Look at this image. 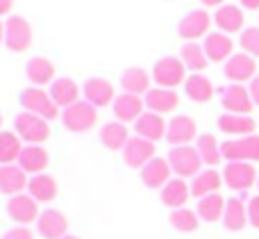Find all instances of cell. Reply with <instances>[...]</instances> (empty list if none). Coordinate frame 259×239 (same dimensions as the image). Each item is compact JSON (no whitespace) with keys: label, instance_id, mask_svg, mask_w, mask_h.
Listing matches in <instances>:
<instances>
[{"label":"cell","instance_id":"1","mask_svg":"<svg viewBox=\"0 0 259 239\" xmlns=\"http://www.w3.org/2000/svg\"><path fill=\"white\" fill-rule=\"evenodd\" d=\"M14 132L27 146H41L50 137V121H46V118L36 116L32 112H21L14 118Z\"/></svg>","mask_w":259,"mask_h":239},{"label":"cell","instance_id":"2","mask_svg":"<svg viewBox=\"0 0 259 239\" xmlns=\"http://www.w3.org/2000/svg\"><path fill=\"white\" fill-rule=\"evenodd\" d=\"M18 103H21L23 112H32V114H36V116L46 118V121H55L57 116H62L59 107L55 105V100L50 98V94L39 89V87H27V89H23L21 96H18Z\"/></svg>","mask_w":259,"mask_h":239},{"label":"cell","instance_id":"3","mask_svg":"<svg viewBox=\"0 0 259 239\" xmlns=\"http://www.w3.org/2000/svg\"><path fill=\"white\" fill-rule=\"evenodd\" d=\"M62 123L68 132H89L98 123V107L87 100H77L75 105L62 109Z\"/></svg>","mask_w":259,"mask_h":239},{"label":"cell","instance_id":"4","mask_svg":"<svg viewBox=\"0 0 259 239\" xmlns=\"http://www.w3.org/2000/svg\"><path fill=\"white\" fill-rule=\"evenodd\" d=\"M166 160H168L175 178H182V180L184 178H196L202 167V160L193 146H175V148H170Z\"/></svg>","mask_w":259,"mask_h":239},{"label":"cell","instance_id":"5","mask_svg":"<svg viewBox=\"0 0 259 239\" xmlns=\"http://www.w3.org/2000/svg\"><path fill=\"white\" fill-rule=\"evenodd\" d=\"M152 80L157 82V87L175 89L178 85L187 82V66L180 57H161L152 66Z\"/></svg>","mask_w":259,"mask_h":239},{"label":"cell","instance_id":"6","mask_svg":"<svg viewBox=\"0 0 259 239\" xmlns=\"http://www.w3.org/2000/svg\"><path fill=\"white\" fill-rule=\"evenodd\" d=\"M221 153L228 162H259V135L225 141L221 144Z\"/></svg>","mask_w":259,"mask_h":239},{"label":"cell","instance_id":"7","mask_svg":"<svg viewBox=\"0 0 259 239\" xmlns=\"http://www.w3.org/2000/svg\"><path fill=\"white\" fill-rule=\"evenodd\" d=\"M5 46L12 53H25L32 46V27L27 18L23 16H9L5 21Z\"/></svg>","mask_w":259,"mask_h":239},{"label":"cell","instance_id":"8","mask_svg":"<svg viewBox=\"0 0 259 239\" xmlns=\"http://www.w3.org/2000/svg\"><path fill=\"white\" fill-rule=\"evenodd\" d=\"M223 180L230 189L234 191H246L257 182V171L252 164L248 162H230L223 169Z\"/></svg>","mask_w":259,"mask_h":239},{"label":"cell","instance_id":"9","mask_svg":"<svg viewBox=\"0 0 259 239\" xmlns=\"http://www.w3.org/2000/svg\"><path fill=\"white\" fill-rule=\"evenodd\" d=\"M123 160L130 169H143L150 160H155V144L137 135L130 137L123 148Z\"/></svg>","mask_w":259,"mask_h":239},{"label":"cell","instance_id":"10","mask_svg":"<svg viewBox=\"0 0 259 239\" xmlns=\"http://www.w3.org/2000/svg\"><path fill=\"white\" fill-rule=\"evenodd\" d=\"M196 132H198V126L191 116L187 114H178L168 121V128H166V141L170 146H189L193 139H196Z\"/></svg>","mask_w":259,"mask_h":239},{"label":"cell","instance_id":"11","mask_svg":"<svg viewBox=\"0 0 259 239\" xmlns=\"http://www.w3.org/2000/svg\"><path fill=\"white\" fill-rule=\"evenodd\" d=\"M7 214L18 226H27V223L36 221L41 212H39V203L30 194H18L7 201Z\"/></svg>","mask_w":259,"mask_h":239},{"label":"cell","instance_id":"12","mask_svg":"<svg viewBox=\"0 0 259 239\" xmlns=\"http://www.w3.org/2000/svg\"><path fill=\"white\" fill-rule=\"evenodd\" d=\"M36 232L44 239H62L64 235H68V219L59 210L48 208L36 219Z\"/></svg>","mask_w":259,"mask_h":239},{"label":"cell","instance_id":"13","mask_svg":"<svg viewBox=\"0 0 259 239\" xmlns=\"http://www.w3.org/2000/svg\"><path fill=\"white\" fill-rule=\"evenodd\" d=\"M221 105L228 109V114H248L252 112L250 91L243 85H230L221 89Z\"/></svg>","mask_w":259,"mask_h":239},{"label":"cell","instance_id":"14","mask_svg":"<svg viewBox=\"0 0 259 239\" xmlns=\"http://www.w3.org/2000/svg\"><path fill=\"white\" fill-rule=\"evenodd\" d=\"M82 94H84L87 103H91L94 107H107V105H114V100H116L112 82L103 80V77H89V80H84Z\"/></svg>","mask_w":259,"mask_h":239},{"label":"cell","instance_id":"15","mask_svg":"<svg viewBox=\"0 0 259 239\" xmlns=\"http://www.w3.org/2000/svg\"><path fill=\"white\" fill-rule=\"evenodd\" d=\"M209 25H211L209 14H207L205 9H193V12H189L187 16L180 21L178 34L182 36L184 41H196V39H200V36L207 34Z\"/></svg>","mask_w":259,"mask_h":239},{"label":"cell","instance_id":"16","mask_svg":"<svg viewBox=\"0 0 259 239\" xmlns=\"http://www.w3.org/2000/svg\"><path fill=\"white\" fill-rule=\"evenodd\" d=\"M27 173L23 171L18 164H3L0 167V194L5 196H18L23 194V189H27Z\"/></svg>","mask_w":259,"mask_h":239},{"label":"cell","instance_id":"17","mask_svg":"<svg viewBox=\"0 0 259 239\" xmlns=\"http://www.w3.org/2000/svg\"><path fill=\"white\" fill-rule=\"evenodd\" d=\"M166 128L168 123L161 118V114H155V112H143L141 116L134 121V132L137 137H143L148 141H159L161 137H166Z\"/></svg>","mask_w":259,"mask_h":239},{"label":"cell","instance_id":"18","mask_svg":"<svg viewBox=\"0 0 259 239\" xmlns=\"http://www.w3.org/2000/svg\"><path fill=\"white\" fill-rule=\"evenodd\" d=\"M170 173L173 169H170L168 160L155 157L141 169V180L148 189H164V185L170 180Z\"/></svg>","mask_w":259,"mask_h":239},{"label":"cell","instance_id":"19","mask_svg":"<svg viewBox=\"0 0 259 239\" xmlns=\"http://www.w3.org/2000/svg\"><path fill=\"white\" fill-rule=\"evenodd\" d=\"M255 71H257V64L248 53L232 55V57L225 62V75H228L234 85H241V82H246V80H252V77H255Z\"/></svg>","mask_w":259,"mask_h":239},{"label":"cell","instance_id":"20","mask_svg":"<svg viewBox=\"0 0 259 239\" xmlns=\"http://www.w3.org/2000/svg\"><path fill=\"white\" fill-rule=\"evenodd\" d=\"M143 107H146V103H143L141 96L125 94V91H123L121 96H116V100H114V105H112L114 116L121 123H130V121L134 123L143 114Z\"/></svg>","mask_w":259,"mask_h":239},{"label":"cell","instance_id":"21","mask_svg":"<svg viewBox=\"0 0 259 239\" xmlns=\"http://www.w3.org/2000/svg\"><path fill=\"white\" fill-rule=\"evenodd\" d=\"M143 103H146L148 112L155 114H168L178 107L180 98L173 89H164V87H152L146 96H143Z\"/></svg>","mask_w":259,"mask_h":239},{"label":"cell","instance_id":"22","mask_svg":"<svg viewBox=\"0 0 259 239\" xmlns=\"http://www.w3.org/2000/svg\"><path fill=\"white\" fill-rule=\"evenodd\" d=\"M50 157H48V150L44 146H23L21 150V157H18V167L27 173V176H39V173L46 171L48 167Z\"/></svg>","mask_w":259,"mask_h":239},{"label":"cell","instance_id":"23","mask_svg":"<svg viewBox=\"0 0 259 239\" xmlns=\"http://www.w3.org/2000/svg\"><path fill=\"white\" fill-rule=\"evenodd\" d=\"M80 87H77L75 80L71 77H57V80L50 85V98L55 100L59 109H66L71 105H75L80 100Z\"/></svg>","mask_w":259,"mask_h":239},{"label":"cell","instance_id":"24","mask_svg":"<svg viewBox=\"0 0 259 239\" xmlns=\"http://www.w3.org/2000/svg\"><path fill=\"white\" fill-rule=\"evenodd\" d=\"M25 75L32 82V87H46L55 82V64L46 57H32L25 64Z\"/></svg>","mask_w":259,"mask_h":239},{"label":"cell","instance_id":"25","mask_svg":"<svg viewBox=\"0 0 259 239\" xmlns=\"http://www.w3.org/2000/svg\"><path fill=\"white\" fill-rule=\"evenodd\" d=\"M189 196H191V185H187L182 178H170L161 189V203L170 210H180L184 208Z\"/></svg>","mask_w":259,"mask_h":239},{"label":"cell","instance_id":"26","mask_svg":"<svg viewBox=\"0 0 259 239\" xmlns=\"http://www.w3.org/2000/svg\"><path fill=\"white\" fill-rule=\"evenodd\" d=\"M219 128L225 135L234 137H250L255 132V121L248 114H221L219 116Z\"/></svg>","mask_w":259,"mask_h":239},{"label":"cell","instance_id":"27","mask_svg":"<svg viewBox=\"0 0 259 239\" xmlns=\"http://www.w3.org/2000/svg\"><path fill=\"white\" fill-rule=\"evenodd\" d=\"M221 185H223V176L216 169H205L191 180V196L200 201L209 194H219Z\"/></svg>","mask_w":259,"mask_h":239},{"label":"cell","instance_id":"28","mask_svg":"<svg viewBox=\"0 0 259 239\" xmlns=\"http://www.w3.org/2000/svg\"><path fill=\"white\" fill-rule=\"evenodd\" d=\"M27 194L36 201V203H50L57 196V180L48 173H39L32 176L27 182Z\"/></svg>","mask_w":259,"mask_h":239},{"label":"cell","instance_id":"29","mask_svg":"<svg viewBox=\"0 0 259 239\" xmlns=\"http://www.w3.org/2000/svg\"><path fill=\"white\" fill-rule=\"evenodd\" d=\"M205 55L209 62H223V59L232 57V39L225 36L223 32H211V34L205 36Z\"/></svg>","mask_w":259,"mask_h":239},{"label":"cell","instance_id":"30","mask_svg":"<svg viewBox=\"0 0 259 239\" xmlns=\"http://www.w3.org/2000/svg\"><path fill=\"white\" fill-rule=\"evenodd\" d=\"M121 87L125 94L146 96L148 91H150V75H148V71H143L141 66H130L121 75Z\"/></svg>","mask_w":259,"mask_h":239},{"label":"cell","instance_id":"31","mask_svg":"<svg viewBox=\"0 0 259 239\" xmlns=\"http://www.w3.org/2000/svg\"><path fill=\"white\" fill-rule=\"evenodd\" d=\"M223 226L232 232H239L248 226V205L241 198H230L225 203L223 212Z\"/></svg>","mask_w":259,"mask_h":239},{"label":"cell","instance_id":"32","mask_svg":"<svg viewBox=\"0 0 259 239\" xmlns=\"http://www.w3.org/2000/svg\"><path fill=\"white\" fill-rule=\"evenodd\" d=\"M127 139H130V132H127L125 123H121V121H109L100 128V141L109 150H123Z\"/></svg>","mask_w":259,"mask_h":239},{"label":"cell","instance_id":"33","mask_svg":"<svg viewBox=\"0 0 259 239\" xmlns=\"http://www.w3.org/2000/svg\"><path fill=\"white\" fill-rule=\"evenodd\" d=\"M184 91L193 103H207L214 96V87H211L209 77H205L202 73H191L184 82Z\"/></svg>","mask_w":259,"mask_h":239},{"label":"cell","instance_id":"34","mask_svg":"<svg viewBox=\"0 0 259 239\" xmlns=\"http://www.w3.org/2000/svg\"><path fill=\"white\" fill-rule=\"evenodd\" d=\"M243 12L237 7V5H223V7H219L216 9V16H214V23L223 30V34L225 32H239L243 27Z\"/></svg>","mask_w":259,"mask_h":239},{"label":"cell","instance_id":"35","mask_svg":"<svg viewBox=\"0 0 259 239\" xmlns=\"http://www.w3.org/2000/svg\"><path fill=\"white\" fill-rule=\"evenodd\" d=\"M180 59H182V64L187 66V71H193V73L205 71L207 62H209L205 55V48H202L198 41H187V44L182 46V50H180Z\"/></svg>","mask_w":259,"mask_h":239},{"label":"cell","instance_id":"36","mask_svg":"<svg viewBox=\"0 0 259 239\" xmlns=\"http://www.w3.org/2000/svg\"><path fill=\"white\" fill-rule=\"evenodd\" d=\"M21 150H23V141L16 132L0 130V167H3V164L18 162Z\"/></svg>","mask_w":259,"mask_h":239},{"label":"cell","instance_id":"37","mask_svg":"<svg viewBox=\"0 0 259 239\" xmlns=\"http://www.w3.org/2000/svg\"><path fill=\"white\" fill-rule=\"evenodd\" d=\"M225 203H228V201H225L221 194H209V196H205V198L198 201L196 212H198V217H200L202 221L214 223V221H219V219H223Z\"/></svg>","mask_w":259,"mask_h":239},{"label":"cell","instance_id":"38","mask_svg":"<svg viewBox=\"0 0 259 239\" xmlns=\"http://www.w3.org/2000/svg\"><path fill=\"white\" fill-rule=\"evenodd\" d=\"M196 150H198V155H200L202 164H209V167H216V164L223 160L221 144L216 141L214 135H209V132H205V135H200L196 139Z\"/></svg>","mask_w":259,"mask_h":239},{"label":"cell","instance_id":"39","mask_svg":"<svg viewBox=\"0 0 259 239\" xmlns=\"http://www.w3.org/2000/svg\"><path fill=\"white\" fill-rule=\"evenodd\" d=\"M168 219H170V226L180 232H193V230H198V226H200L198 212H193V210H189V208L173 210Z\"/></svg>","mask_w":259,"mask_h":239},{"label":"cell","instance_id":"40","mask_svg":"<svg viewBox=\"0 0 259 239\" xmlns=\"http://www.w3.org/2000/svg\"><path fill=\"white\" fill-rule=\"evenodd\" d=\"M241 48L246 50L248 55H259V27H248V30L241 32Z\"/></svg>","mask_w":259,"mask_h":239},{"label":"cell","instance_id":"41","mask_svg":"<svg viewBox=\"0 0 259 239\" xmlns=\"http://www.w3.org/2000/svg\"><path fill=\"white\" fill-rule=\"evenodd\" d=\"M248 221H250V226L259 228V196H252L248 201Z\"/></svg>","mask_w":259,"mask_h":239},{"label":"cell","instance_id":"42","mask_svg":"<svg viewBox=\"0 0 259 239\" xmlns=\"http://www.w3.org/2000/svg\"><path fill=\"white\" fill-rule=\"evenodd\" d=\"M0 239H32V230L27 226H16V228L5 232Z\"/></svg>","mask_w":259,"mask_h":239},{"label":"cell","instance_id":"43","mask_svg":"<svg viewBox=\"0 0 259 239\" xmlns=\"http://www.w3.org/2000/svg\"><path fill=\"white\" fill-rule=\"evenodd\" d=\"M248 91H250L252 103L259 105V75H257V77H252V80H250V89H248Z\"/></svg>","mask_w":259,"mask_h":239},{"label":"cell","instance_id":"44","mask_svg":"<svg viewBox=\"0 0 259 239\" xmlns=\"http://www.w3.org/2000/svg\"><path fill=\"white\" fill-rule=\"evenodd\" d=\"M14 7V0H0V16H7Z\"/></svg>","mask_w":259,"mask_h":239},{"label":"cell","instance_id":"45","mask_svg":"<svg viewBox=\"0 0 259 239\" xmlns=\"http://www.w3.org/2000/svg\"><path fill=\"white\" fill-rule=\"evenodd\" d=\"M241 7H246V9H259V0H241Z\"/></svg>","mask_w":259,"mask_h":239},{"label":"cell","instance_id":"46","mask_svg":"<svg viewBox=\"0 0 259 239\" xmlns=\"http://www.w3.org/2000/svg\"><path fill=\"white\" fill-rule=\"evenodd\" d=\"M205 7H223V3L225 0H200Z\"/></svg>","mask_w":259,"mask_h":239},{"label":"cell","instance_id":"47","mask_svg":"<svg viewBox=\"0 0 259 239\" xmlns=\"http://www.w3.org/2000/svg\"><path fill=\"white\" fill-rule=\"evenodd\" d=\"M0 44H5V23H0Z\"/></svg>","mask_w":259,"mask_h":239},{"label":"cell","instance_id":"48","mask_svg":"<svg viewBox=\"0 0 259 239\" xmlns=\"http://www.w3.org/2000/svg\"><path fill=\"white\" fill-rule=\"evenodd\" d=\"M62 239H80V237H75V235H64Z\"/></svg>","mask_w":259,"mask_h":239},{"label":"cell","instance_id":"49","mask_svg":"<svg viewBox=\"0 0 259 239\" xmlns=\"http://www.w3.org/2000/svg\"><path fill=\"white\" fill-rule=\"evenodd\" d=\"M0 126H3V114H0Z\"/></svg>","mask_w":259,"mask_h":239},{"label":"cell","instance_id":"50","mask_svg":"<svg viewBox=\"0 0 259 239\" xmlns=\"http://www.w3.org/2000/svg\"><path fill=\"white\" fill-rule=\"evenodd\" d=\"M257 187H259V180H257Z\"/></svg>","mask_w":259,"mask_h":239}]
</instances>
